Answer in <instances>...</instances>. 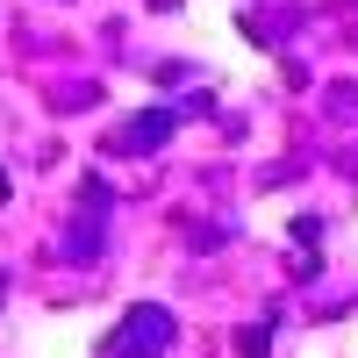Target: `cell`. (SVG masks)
I'll use <instances>...</instances> for the list:
<instances>
[{"label":"cell","instance_id":"1","mask_svg":"<svg viewBox=\"0 0 358 358\" xmlns=\"http://www.w3.org/2000/svg\"><path fill=\"white\" fill-rule=\"evenodd\" d=\"M115 344H165V308H136L129 330L115 337Z\"/></svg>","mask_w":358,"mask_h":358},{"label":"cell","instance_id":"2","mask_svg":"<svg viewBox=\"0 0 358 358\" xmlns=\"http://www.w3.org/2000/svg\"><path fill=\"white\" fill-rule=\"evenodd\" d=\"M172 136V115H143V122H129V143H165Z\"/></svg>","mask_w":358,"mask_h":358}]
</instances>
